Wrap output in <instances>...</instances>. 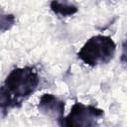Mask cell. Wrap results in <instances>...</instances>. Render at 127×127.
I'll list each match as a JSON object with an SVG mask.
<instances>
[{
    "mask_svg": "<svg viewBox=\"0 0 127 127\" xmlns=\"http://www.w3.org/2000/svg\"><path fill=\"white\" fill-rule=\"evenodd\" d=\"M121 62L127 64V39L123 42L122 45V55H121Z\"/></svg>",
    "mask_w": 127,
    "mask_h": 127,
    "instance_id": "7",
    "label": "cell"
},
{
    "mask_svg": "<svg viewBox=\"0 0 127 127\" xmlns=\"http://www.w3.org/2000/svg\"><path fill=\"white\" fill-rule=\"evenodd\" d=\"M102 109L92 105H84L80 102H75L70 109V112L64 117L59 124L61 126H94L96 120L103 116Z\"/></svg>",
    "mask_w": 127,
    "mask_h": 127,
    "instance_id": "3",
    "label": "cell"
},
{
    "mask_svg": "<svg viewBox=\"0 0 127 127\" xmlns=\"http://www.w3.org/2000/svg\"><path fill=\"white\" fill-rule=\"evenodd\" d=\"M116 45L109 36L96 35L88 39L77 53V57L89 66L109 63L115 54Z\"/></svg>",
    "mask_w": 127,
    "mask_h": 127,
    "instance_id": "2",
    "label": "cell"
},
{
    "mask_svg": "<svg viewBox=\"0 0 127 127\" xmlns=\"http://www.w3.org/2000/svg\"><path fill=\"white\" fill-rule=\"evenodd\" d=\"M50 8L55 14L61 16H71L78 11L76 6L61 2L60 0H52L50 3Z\"/></svg>",
    "mask_w": 127,
    "mask_h": 127,
    "instance_id": "5",
    "label": "cell"
},
{
    "mask_svg": "<svg viewBox=\"0 0 127 127\" xmlns=\"http://www.w3.org/2000/svg\"><path fill=\"white\" fill-rule=\"evenodd\" d=\"M64 107L65 102L51 93L43 94L38 104V108L43 114L53 119H57L58 122L64 117Z\"/></svg>",
    "mask_w": 127,
    "mask_h": 127,
    "instance_id": "4",
    "label": "cell"
},
{
    "mask_svg": "<svg viewBox=\"0 0 127 127\" xmlns=\"http://www.w3.org/2000/svg\"><path fill=\"white\" fill-rule=\"evenodd\" d=\"M14 22H15V16L14 15H12V14L2 15V17H1V28H3L6 23H8L12 27Z\"/></svg>",
    "mask_w": 127,
    "mask_h": 127,
    "instance_id": "6",
    "label": "cell"
},
{
    "mask_svg": "<svg viewBox=\"0 0 127 127\" xmlns=\"http://www.w3.org/2000/svg\"><path fill=\"white\" fill-rule=\"evenodd\" d=\"M39 82L38 72L33 67L14 68L1 87V110L3 115L10 108L21 106L22 102L36 91Z\"/></svg>",
    "mask_w": 127,
    "mask_h": 127,
    "instance_id": "1",
    "label": "cell"
}]
</instances>
